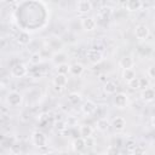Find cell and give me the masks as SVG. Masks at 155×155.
<instances>
[{"mask_svg": "<svg viewBox=\"0 0 155 155\" xmlns=\"http://www.w3.org/2000/svg\"><path fill=\"white\" fill-rule=\"evenodd\" d=\"M151 126H153V127L155 128V115H154V116L151 117Z\"/></svg>", "mask_w": 155, "mask_h": 155, "instance_id": "cell-35", "label": "cell"}, {"mask_svg": "<svg viewBox=\"0 0 155 155\" xmlns=\"http://www.w3.org/2000/svg\"><path fill=\"white\" fill-rule=\"evenodd\" d=\"M56 127H57V130H64V128H67V124H65V121H59V122H56Z\"/></svg>", "mask_w": 155, "mask_h": 155, "instance_id": "cell-31", "label": "cell"}, {"mask_svg": "<svg viewBox=\"0 0 155 155\" xmlns=\"http://www.w3.org/2000/svg\"><path fill=\"white\" fill-rule=\"evenodd\" d=\"M134 78H136V73H134V70H133L132 68L122 69V79H124L126 82L131 81V80L134 79Z\"/></svg>", "mask_w": 155, "mask_h": 155, "instance_id": "cell-21", "label": "cell"}, {"mask_svg": "<svg viewBox=\"0 0 155 155\" xmlns=\"http://www.w3.org/2000/svg\"><path fill=\"white\" fill-rule=\"evenodd\" d=\"M149 34H150V30H149V28H148L145 24H138V25L134 28V35H136V38L139 39V40H145V39H148Z\"/></svg>", "mask_w": 155, "mask_h": 155, "instance_id": "cell-7", "label": "cell"}, {"mask_svg": "<svg viewBox=\"0 0 155 155\" xmlns=\"http://www.w3.org/2000/svg\"><path fill=\"white\" fill-rule=\"evenodd\" d=\"M31 142L38 148H45L47 145V137L41 131H34L31 133Z\"/></svg>", "mask_w": 155, "mask_h": 155, "instance_id": "cell-2", "label": "cell"}, {"mask_svg": "<svg viewBox=\"0 0 155 155\" xmlns=\"http://www.w3.org/2000/svg\"><path fill=\"white\" fill-rule=\"evenodd\" d=\"M81 27H82V29L86 30V31H92V30L96 29L97 22H96V19L92 18V17H85V18L81 19Z\"/></svg>", "mask_w": 155, "mask_h": 155, "instance_id": "cell-9", "label": "cell"}, {"mask_svg": "<svg viewBox=\"0 0 155 155\" xmlns=\"http://www.w3.org/2000/svg\"><path fill=\"white\" fill-rule=\"evenodd\" d=\"M96 110H97V104L91 99L85 101L82 103V105H81V111L85 115H92V114L96 113Z\"/></svg>", "mask_w": 155, "mask_h": 155, "instance_id": "cell-8", "label": "cell"}, {"mask_svg": "<svg viewBox=\"0 0 155 155\" xmlns=\"http://www.w3.org/2000/svg\"><path fill=\"white\" fill-rule=\"evenodd\" d=\"M5 4H8V5H12V4H15L17 0H2Z\"/></svg>", "mask_w": 155, "mask_h": 155, "instance_id": "cell-34", "label": "cell"}, {"mask_svg": "<svg viewBox=\"0 0 155 155\" xmlns=\"http://www.w3.org/2000/svg\"><path fill=\"white\" fill-rule=\"evenodd\" d=\"M6 102L10 107H19L23 102V96L18 91H10L6 96Z\"/></svg>", "mask_w": 155, "mask_h": 155, "instance_id": "cell-1", "label": "cell"}, {"mask_svg": "<svg viewBox=\"0 0 155 155\" xmlns=\"http://www.w3.org/2000/svg\"><path fill=\"white\" fill-rule=\"evenodd\" d=\"M126 8L130 12H137L142 8V1L140 0H127Z\"/></svg>", "mask_w": 155, "mask_h": 155, "instance_id": "cell-14", "label": "cell"}, {"mask_svg": "<svg viewBox=\"0 0 155 155\" xmlns=\"http://www.w3.org/2000/svg\"><path fill=\"white\" fill-rule=\"evenodd\" d=\"M27 74H28V68H27V65L24 63H16L11 68V75L13 78L19 79V78L25 76Z\"/></svg>", "mask_w": 155, "mask_h": 155, "instance_id": "cell-4", "label": "cell"}, {"mask_svg": "<svg viewBox=\"0 0 155 155\" xmlns=\"http://www.w3.org/2000/svg\"><path fill=\"white\" fill-rule=\"evenodd\" d=\"M93 133V128L90 126V125H81L80 126V136L86 138V137H90L92 136Z\"/></svg>", "mask_w": 155, "mask_h": 155, "instance_id": "cell-23", "label": "cell"}, {"mask_svg": "<svg viewBox=\"0 0 155 155\" xmlns=\"http://www.w3.org/2000/svg\"><path fill=\"white\" fill-rule=\"evenodd\" d=\"M133 153L134 154H144L145 153V149H143L140 145H136L134 149H133Z\"/></svg>", "mask_w": 155, "mask_h": 155, "instance_id": "cell-30", "label": "cell"}, {"mask_svg": "<svg viewBox=\"0 0 155 155\" xmlns=\"http://www.w3.org/2000/svg\"><path fill=\"white\" fill-rule=\"evenodd\" d=\"M139 85H140V88H145V87L149 86V81L145 78H140L139 79Z\"/></svg>", "mask_w": 155, "mask_h": 155, "instance_id": "cell-29", "label": "cell"}, {"mask_svg": "<svg viewBox=\"0 0 155 155\" xmlns=\"http://www.w3.org/2000/svg\"><path fill=\"white\" fill-rule=\"evenodd\" d=\"M140 97H142V99L145 101V102H151V101L155 99V90L148 86V87L143 88V91H142V93H140Z\"/></svg>", "mask_w": 155, "mask_h": 155, "instance_id": "cell-12", "label": "cell"}, {"mask_svg": "<svg viewBox=\"0 0 155 155\" xmlns=\"http://www.w3.org/2000/svg\"><path fill=\"white\" fill-rule=\"evenodd\" d=\"M71 148L74 151H82L86 148V142L84 137H78L71 142Z\"/></svg>", "mask_w": 155, "mask_h": 155, "instance_id": "cell-13", "label": "cell"}, {"mask_svg": "<svg viewBox=\"0 0 155 155\" xmlns=\"http://www.w3.org/2000/svg\"><path fill=\"white\" fill-rule=\"evenodd\" d=\"M113 102H114L115 107H117L119 109H124V108H126V105H127V103H128L127 94H126V93H124V92L115 93Z\"/></svg>", "mask_w": 155, "mask_h": 155, "instance_id": "cell-6", "label": "cell"}, {"mask_svg": "<svg viewBox=\"0 0 155 155\" xmlns=\"http://www.w3.org/2000/svg\"><path fill=\"white\" fill-rule=\"evenodd\" d=\"M29 62L33 64V65H39L41 62H42V56L39 53V52H34L31 53L30 58H29Z\"/></svg>", "mask_w": 155, "mask_h": 155, "instance_id": "cell-25", "label": "cell"}, {"mask_svg": "<svg viewBox=\"0 0 155 155\" xmlns=\"http://www.w3.org/2000/svg\"><path fill=\"white\" fill-rule=\"evenodd\" d=\"M84 69L85 68H84V65L81 63H74V64L70 65V73L73 75H76V76L81 75L84 73Z\"/></svg>", "mask_w": 155, "mask_h": 155, "instance_id": "cell-20", "label": "cell"}, {"mask_svg": "<svg viewBox=\"0 0 155 155\" xmlns=\"http://www.w3.org/2000/svg\"><path fill=\"white\" fill-rule=\"evenodd\" d=\"M64 61H65V54L64 53H56L54 56H53V62L58 65V64H61V63H64Z\"/></svg>", "mask_w": 155, "mask_h": 155, "instance_id": "cell-26", "label": "cell"}, {"mask_svg": "<svg viewBox=\"0 0 155 155\" xmlns=\"http://www.w3.org/2000/svg\"><path fill=\"white\" fill-rule=\"evenodd\" d=\"M16 40H17V42H18L19 45L25 46V45H28V44L30 42L31 39H30V34H29L28 31H25V30H21V31L17 34Z\"/></svg>", "mask_w": 155, "mask_h": 155, "instance_id": "cell-11", "label": "cell"}, {"mask_svg": "<svg viewBox=\"0 0 155 155\" xmlns=\"http://www.w3.org/2000/svg\"><path fill=\"white\" fill-rule=\"evenodd\" d=\"M96 126H97V130H98V131H101V132H107V131L109 130V127L111 126V124H110L105 117H101V119L97 120Z\"/></svg>", "mask_w": 155, "mask_h": 155, "instance_id": "cell-18", "label": "cell"}, {"mask_svg": "<svg viewBox=\"0 0 155 155\" xmlns=\"http://www.w3.org/2000/svg\"><path fill=\"white\" fill-rule=\"evenodd\" d=\"M76 10L81 15H85V13H88L91 10H92V4L91 1L88 0H80L76 5Z\"/></svg>", "mask_w": 155, "mask_h": 155, "instance_id": "cell-10", "label": "cell"}, {"mask_svg": "<svg viewBox=\"0 0 155 155\" xmlns=\"http://www.w3.org/2000/svg\"><path fill=\"white\" fill-rule=\"evenodd\" d=\"M98 15H99L103 19H108V18H110V16L113 15V8H111L110 6H103V7L99 8Z\"/></svg>", "mask_w": 155, "mask_h": 155, "instance_id": "cell-19", "label": "cell"}, {"mask_svg": "<svg viewBox=\"0 0 155 155\" xmlns=\"http://www.w3.org/2000/svg\"><path fill=\"white\" fill-rule=\"evenodd\" d=\"M127 84H128L130 88H132V90H139V88H140V85H139V79H138V78L132 79V80H131V81H128Z\"/></svg>", "mask_w": 155, "mask_h": 155, "instance_id": "cell-27", "label": "cell"}, {"mask_svg": "<svg viewBox=\"0 0 155 155\" xmlns=\"http://www.w3.org/2000/svg\"><path fill=\"white\" fill-rule=\"evenodd\" d=\"M85 142H86V148L93 147V145L96 144V140H94V138H93L92 136H90V137H86V138H85Z\"/></svg>", "mask_w": 155, "mask_h": 155, "instance_id": "cell-28", "label": "cell"}, {"mask_svg": "<svg viewBox=\"0 0 155 155\" xmlns=\"http://www.w3.org/2000/svg\"><path fill=\"white\" fill-rule=\"evenodd\" d=\"M117 91V84L113 80H109V81H105L104 84V92L107 94H115Z\"/></svg>", "mask_w": 155, "mask_h": 155, "instance_id": "cell-15", "label": "cell"}, {"mask_svg": "<svg viewBox=\"0 0 155 155\" xmlns=\"http://www.w3.org/2000/svg\"><path fill=\"white\" fill-rule=\"evenodd\" d=\"M81 99H82V97H81V94L78 93V92H71V93H69V96H68V101H69V103L73 104V105L79 104V103L81 102Z\"/></svg>", "mask_w": 155, "mask_h": 155, "instance_id": "cell-22", "label": "cell"}, {"mask_svg": "<svg viewBox=\"0 0 155 155\" xmlns=\"http://www.w3.org/2000/svg\"><path fill=\"white\" fill-rule=\"evenodd\" d=\"M154 8H155V5H154Z\"/></svg>", "mask_w": 155, "mask_h": 155, "instance_id": "cell-37", "label": "cell"}, {"mask_svg": "<svg viewBox=\"0 0 155 155\" xmlns=\"http://www.w3.org/2000/svg\"><path fill=\"white\" fill-rule=\"evenodd\" d=\"M111 126L115 131H122L125 127H126V121L124 117L119 116V117H115L113 121H111Z\"/></svg>", "mask_w": 155, "mask_h": 155, "instance_id": "cell-17", "label": "cell"}, {"mask_svg": "<svg viewBox=\"0 0 155 155\" xmlns=\"http://www.w3.org/2000/svg\"><path fill=\"white\" fill-rule=\"evenodd\" d=\"M148 75L150 78H155V65H150L148 68Z\"/></svg>", "mask_w": 155, "mask_h": 155, "instance_id": "cell-32", "label": "cell"}, {"mask_svg": "<svg viewBox=\"0 0 155 155\" xmlns=\"http://www.w3.org/2000/svg\"><path fill=\"white\" fill-rule=\"evenodd\" d=\"M57 73L58 74H63V75H68L70 73V64L68 63H61L57 65Z\"/></svg>", "mask_w": 155, "mask_h": 155, "instance_id": "cell-24", "label": "cell"}, {"mask_svg": "<svg viewBox=\"0 0 155 155\" xmlns=\"http://www.w3.org/2000/svg\"><path fill=\"white\" fill-rule=\"evenodd\" d=\"M86 58H87V61L90 63L98 64V63H101L103 61V53H102V51H99L97 48H90L86 52Z\"/></svg>", "mask_w": 155, "mask_h": 155, "instance_id": "cell-3", "label": "cell"}, {"mask_svg": "<svg viewBox=\"0 0 155 155\" xmlns=\"http://www.w3.org/2000/svg\"><path fill=\"white\" fill-rule=\"evenodd\" d=\"M68 84V78L67 75H63V74H58L54 76L53 79V88L56 92H61Z\"/></svg>", "mask_w": 155, "mask_h": 155, "instance_id": "cell-5", "label": "cell"}, {"mask_svg": "<svg viewBox=\"0 0 155 155\" xmlns=\"http://www.w3.org/2000/svg\"><path fill=\"white\" fill-rule=\"evenodd\" d=\"M154 25H155V18H154Z\"/></svg>", "mask_w": 155, "mask_h": 155, "instance_id": "cell-36", "label": "cell"}, {"mask_svg": "<svg viewBox=\"0 0 155 155\" xmlns=\"http://www.w3.org/2000/svg\"><path fill=\"white\" fill-rule=\"evenodd\" d=\"M119 64H120V67H121L122 69H128V68H133L134 61H133V58H132L131 56H124V57L120 59Z\"/></svg>", "mask_w": 155, "mask_h": 155, "instance_id": "cell-16", "label": "cell"}, {"mask_svg": "<svg viewBox=\"0 0 155 155\" xmlns=\"http://www.w3.org/2000/svg\"><path fill=\"white\" fill-rule=\"evenodd\" d=\"M107 153H108V154H117V153H119V149H117L116 147H113V145H111V147L107 150Z\"/></svg>", "mask_w": 155, "mask_h": 155, "instance_id": "cell-33", "label": "cell"}]
</instances>
